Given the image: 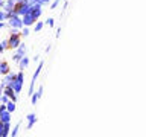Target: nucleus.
<instances>
[{"label": "nucleus", "instance_id": "obj_21", "mask_svg": "<svg viewBox=\"0 0 146 137\" xmlns=\"http://www.w3.org/2000/svg\"><path fill=\"white\" fill-rule=\"evenodd\" d=\"M2 5H3V0H0V6H2Z\"/></svg>", "mask_w": 146, "mask_h": 137}, {"label": "nucleus", "instance_id": "obj_17", "mask_svg": "<svg viewBox=\"0 0 146 137\" xmlns=\"http://www.w3.org/2000/svg\"><path fill=\"white\" fill-rule=\"evenodd\" d=\"M46 23H47V25H49V26H53V18H49V20H47V21H46Z\"/></svg>", "mask_w": 146, "mask_h": 137}, {"label": "nucleus", "instance_id": "obj_9", "mask_svg": "<svg viewBox=\"0 0 146 137\" xmlns=\"http://www.w3.org/2000/svg\"><path fill=\"white\" fill-rule=\"evenodd\" d=\"M6 110H8L9 113H11V111H15V102H14V100L8 102V104H6Z\"/></svg>", "mask_w": 146, "mask_h": 137}, {"label": "nucleus", "instance_id": "obj_12", "mask_svg": "<svg viewBox=\"0 0 146 137\" xmlns=\"http://www.w3.org/2000/svg\"><path fill=\"white\" fill-rule=\"evenodd\" d=\"M0 102H2V104H8V102H9V98L6 96V94H3V96H0Z\"/></svg>", "mask_w": 146, "mask_h": 137}, {"label": "nucleus", "instance_id": "obj_19", "mask_svg": "<svg viewBox=\"0 0 146 137\" xmlns=\"http://www.w3.org/2000/svg\"><path fill=\"white\" fill-rule=\"evenodd\" d=\"M21 34H23V35H29V29H27V27H25V31H23V32H21Z\"/></svg>", "mask_w": 146, "mask_h": 137}, {"label": "nucleus", "instance_id": "obj_11", "mask_svg": "<svg viewBox=\"0 0 146 137\" xmlns=\"http://www.w3.org/2000/svg\"><path fill=\"white\" fill-rule=\"evenodd\" d=\"M20 65H21V69H23V67H27V65H29V59H27V58L20 59Z\"/></svg>", "mask_w": 146, "mask_h": 137}, {"label": "nucleus", "instance_id": "obj_15", "mask_svg": "<svg viewBox=\"0 0 146 137\" xmlns=\"http://www.w3.org/2000/svg\"><path fill=\"white\" fill-rule=\"evenodd\" d=\"M18 128H20V127H18V125H17V127H15V128H14V129H12V131H11V134H12V136H17V133H18Z\"/></svg>", "mask_w": 146, "mask_h": 137}, {"label": "nucleus", "instance_id": "obj_18", "mask_svg": "<svg viewBox=\"0 0 146 137\" xmlns=\"http://www.w3.org/2000/svg\"><path fill=\"white\" fill-rule=\"evenodd\" d=\"M58 3H60V0H55V2L52 3V8H56V6H58Z\"/></svg>", "mask_w": 146, "mask_h": 137}, {"label": "nucleus", "instance_id": "obj_3", "mask_svg": "<svg viewBox=\"0 0 146 137\" xmlns=\"http://www.w3.org/2000/svg\"><path fill=\"white\" fill-rule=\"evenodd\" d=\"M35 20H37V18H35L34 15L31 14V12H27V14H25V15H23V20H21V23H23L25 26H31V25L34 23Z\"/></svg>", "mask_w": 146, "mask_h": 137}, {"label": "nucleus", "instance_id": "obj_7", "mask_svg": "<svg viewBox=\"0 0 146 137\" xmlns=\"http://www.w3.org/2000/svg\"><path fill=\"white\" fill-rule=\"evenodd\" d=\"M9 72V65L6 63H0V73H3V75H6Z\"/></svg>", "mask_w": 146, "mask_h": 137}, {"label": "nucleus", "instance_id": "obj_2", "mask_svg": "<svg viewBox=\"0 0 146 137\" xmlns=\"http://www.w3.org/2000/svg\"><path fill=\"white\" fill-rule=\"evenodd\" d=\"M18 46H20V37H18V34H12L11 38L8 40V47H11V49H17Z\"/></svg>", "mask_w": 146, "mask_h": 137}, {"label": "nucleus", "instance_id": "obj_4", "mask_svg": "<svg viewBox=\"0 0 146 137\" xmlns=\"http://www.w3.org/2000/svg\"><path fill=\"white\" fill-rule=\"evenodd\" d=\"M15 2L14 0H6V2H3V5H2V8H3V11L5 12H9V11H12V9L15 8Z\"/></svg>", "mask_w": 146, "mask_h": 137}, {"label": "nucleus", "instance_id": "obj_10", "mask_svg": "<svg viewBox=\"0 0 146 137\" xmlns=\"http://www.w3.org/2000/svg\"><path fill=\"white\" fill-rule=\"evenodd\" d=\"M25 52H26V47L25 46H18V50H17V55H20V56H21V55H25Z\"/></svg>", "mask_w": 146, "mask_h": 137}, {"label": "nucleus", "instance_id": "obj_5", "mask_svg": "<svg viewBox=\"0 0 146 137\" xmlns=\"http://www.w3.org/2000/svg\"><path fill=\"white\" fill-rule=\"evenodd\" d=\"M5 94H6V96H8V98H9L11 100H14V102L17 100V96H15V91L12 90V87H11V85H6V88H5Z\"/></svg>", "mask_w": 146, "mask_h": 137}, {"label": "nucleus", "instance_id": "obj_16", "mask_svg": "<svg viewBox=\"0 0 146 137\" xmlns=\"http://www.w3.org/2000/svg\"><path fill=\"white\" fill-rule=\"evenodd\" d=\"M37 99H38L37 93H32V104H37Z\"/></svg>", "mask_w": 146, "mask_h": 137}, {"label": "nucleus", "instance_id": "obj_1", "mask_svg": "<svg viewBox=\"0 0 146 137\" xmlns=\"http://www.w3.org/2000/svg\"><path fill=\"white\" fill-rule=\"evenodd\" d=\"M15 12H17L18 15H25V14H27V12H31V9H32V6L29 5V3H26V2H23V3H17L15 5Z\"/></svg>", "mask_w": 146, "mask_h": 137}, {"label": "nucleus", "instance_id": "obj_22", "mask_svg": "<svg viewBox=\"0 0 146 137\" xmlns=\"http://www.w3.org/2000/svg\"><path fill=\"white\" fill-rule=\"evenodd\" d=\"M41 2H43V3H46V2H49V0H41Z\"/></svg>", "mask_w": 146, "mask_h": 137}, {"label": "nucleus", "instance_id": "obj_14", "mask_svg": "<svg viewBox=\"0 0 146 137\" xmlns=\"http://www.w3.org/2000/svg\"><path fill=\"white\" fill-rule=\"evenodd\" d=\"M43 29V23H37L35 25V31H41Z\"/></svg>", "mask_w": 146, "mask_h": 137}, {"label": "nucleus", "instance_id": "obj_13", "mask_svg": "<svg viewBox=\"0 0 146 137\" xmlns=\"http://www.w3.org/2000/svg\"><path fill=\"white\" fill-rule=\"evenodd\" d=\"M5 18H8V14H6L5 11H0V21H2V20H5Z\"/></svg>", "mask_w": 146, "mask_h": 137}, {"label": "nucleus", "instance_id": "obj_8", "mask_svg": "<svg viewBox=\"0 0 146 137\" xmlns=\"http://www.w3.org/2000/svg\"><path fill=\"white\" fill-rule=\"evenodd\" d=\"M27 120H29V123H27V128L31 129V128H32V125L35 123V120H37L35 114H29V116H27Z\"/></svg>", "mask_w": 146, "mask_h": 137}, {"label": "nucleus", "instance_id": "obj_20", "mask_svg": "<svg viewBox=\"0 0 146 137\" xmlns=\"http://www.w3.org/2000/svg\"><path fill=\"white\" fill-rule=\"evenodd\" d=\"M3 26H5V23H2V21H0V29H2Z\"/></svg>", "mask_w": 146, "mask_h": 137}, {"label": "nucleus", "instance_id": "obj_6", "mask_svg": "<svg viewBox=\"0 0 146 137\" xmlns=\"http://www.w3.org/2000/svg\"><path fill=\"white\" fill-rule=\"evenodd\" d=\"M9 25H11V26H14L15 29H18V27L23 26V23H21V20L18 18V15H15V17H11V18H9Z\"/></svg>", "mask_w": 146, "mask_h": 137}]
</instances>
